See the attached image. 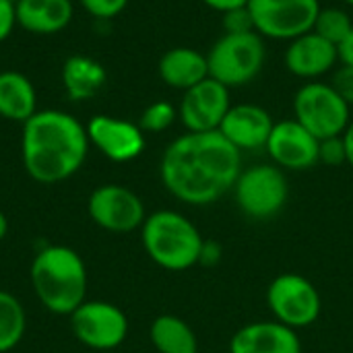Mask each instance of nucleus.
I'll use <instances>...</instances> for the list:
<instances>
[{
    "label": "nucleus",
    "instance_id": "nucleus-21",
    "mask_svg": "<svg viewBox=\"0 0 353 353\" xmlns=\"http://www.w3.org/2000/svg\"><path fill=\"white\" fill-rule=\"evenodd\" d=\"M37 112V93L27 74L19 70L0 72V118L25 124Z\"/></svg>",
    "mask_w": 353,
    "mask_h": 353
},
{
    "label": "nucleus",
    "instance_id": "nucleus-23",
    "mask_svg": "<svg viewBox=\"0 0 353 353\" xmlns=\"http://www.w3.org/2000/svg\"><path fill=\"white\" fill-rule=\"evenodd\" d=\"M27 331V314L17 296L0 290V353L14 350Z\"/></svg>",
    "mask_w": 353,
    "mask_h": 353
},
{
    "label": "nucleus",
    "instance_id": "nucleus-17",
    "mask_svg": "<svg viewBox=\"0 0 353 353\" xmlns=\"http://www.w3.org/2000/svg\"><path fill=\"white\" fill-rule=\"evenodd\" d=\"M230 353H302V341L294 329L277 321H256L234 333Z\"/></svg>",
    "mask_w": 353,
    "mask_h": 353
},
{
    "label": "nucleus",
    "instance_id": "nucleus-1",
    "mask_svg": "<svg viewBox=\"0 0 353 353\" xmlns=\"http://www.w3.org/2000/svg\"><path fill=\"white\" fill-rule=\"evenodd\" d=\"M242 172V153L219 132H184L159 161L165 190L186 205H211L234 188Z\"/></svg>",
    "mask_w": 353,
    "mask_h": 353
},
{
    "label": "nucleus",
    "instance_id": "nucleus-8",
    "mask_svg": "<svg viewBox=\"0 0 353 353\" xmlns=\"http://www.w3.org/2000/svg\"><path fill=\"white\" fill-rule=\"evenodd\" d=\"M267 306L277 323L298 331L319 321L323 300L310 279L298 273H283L269 283Z\"/></svg>",
    "mask_w": 353,
    "mask_h": 353
},
{
    "label": "nucleus",
    "instance_id": "nucleus-28",
    "mask_svg": "<svg viewBox=\"0 0 353 353\" xmlns=\"http://www.w3.org/2000/svg\"><path fill=\"white\" fill-rule=\"evenodd\" d=\"M221 25H223V33H250V31H254V23H252V14H250L248 6L223 12Z\"/></svg>",
    "mask_w": 353,
    "mask_h": 353
},
{
    "label": "nucleus",
    "instance_id": "nucleus-20",
    "mask_svg": "<svg viewBox=\"0 0 353 353\" xmlns=\"http://www.w3.org/2000/svg\"><path fill=\"white\" fill-rule=\"evenodd\" d=\"M108 72L99 60L83 54H74L62 64V87L72 101L93 99L105 85Z\"/></svg>",
    "mask_w": 353,
    "mask_h": 353
},
{
    "label": "nucleus",
    "instance_id": "nucleus-12",
    "mask_svg": "<svg viewBox=\"0 0 353 353\" xmlns=\"http://www.w3.org/2000/svg\"><path fill=\"white\" fill-rule=\"evenodd\" d=\"M230 108V89L209 77L182 93L178 120L186 132H211L219 130Z\"/></svg>",
    "mask_w": 353,
    "mask_h": 353
},
{
    "label": "nucleus",
    "instance_id": "nucleus-10",
    "mask_svg": "<svg viewBox=\"0 0 353 353\" xmlns=\"http://www.w3.org/2000/svg\"><path fill=\"white\" fill-rule=\"evenodd\" d=\"M74 339L95 352L120 347L128 337V316L122 308L105 300H85L70 314Z\"/></svg>",
    "mask_w": 353,
    "mask_h": 353
},
{
    "label": "nucleus",
    "instance_id": "nucleus-35",
    "mask_svg": "<svg viewBox=\"0 0 353 353\" xmlns=\"http://www.w3.org/2000/svg\"><path fill=\"white\" fill-rule=\"evenodd\" d=\"M345 4H350V6H353V0H343Z\"/></svg>",
    "mask_w": 353,
    "mask_h": 353
},
{
    "label": "nucleus",
    "instance_id": "nucleus-19",
    "mask_svg": "<svg viewBox=\"0 0 353 353\" xmlns=\"http://www.w3.org/2000/svg\"><path fill=\"white\" fill-rule=\"evenodd\" d=\"M157 72L168 87L180 89L184 93L190 87L199 85L201 81L209 79L207 54H203L196 48H188V46L170 48L159 58Z\"/></svg>",
    "mask_w": 353,
    "mask_h": 353
},
{
    "label": "nucleus",
    "instance_id": "nucleus-31",
    "mask_svg": "<svg viewBox=\"0 0 353 353\" xmlns=\"http://www.w3.org/2000/svg\"><path fill=\"white\" fill-rule=\"evenodd\" d=\"M205 6H209L211 10L223 14V12H230L234 8H242V6H248V0H201Z\"/></svg>",
    "mask_w": 353,
    "mask_h": 353
},
{
    "label": "nucleus",
    "instance_id": "nucleus-6",
    "mask_svg": "<svg viewBox=\"0 0 353 353\" xmlns=\"http://www.w3.org/2000/svg\"><path fill=\"white\" fill-rule=\"evenodd\" d=\"M294 120L310 130L319 141L341 137L353 114L333 83L308 81L294 95Z\"/></svg>",
    "mask_w": 353,
    "mask_h": 353
},
{
    "label": "nucleus",
    "instance_id": "nucleus-2",
    "mask_svg": "<svg viewBox=\"0 0 353 353\" xmlns=\"http://www.w3.org/2000/svg\"><path fill=\"white\" fill-rule=\"evenodd\" d=\"M89 153L87 126L62 110H37L21 132V161L37 184L72 178Z\"/></svg>",
    "mask_w": 353,
    "mask_h": 353
},
{
    "label": "nucleus",
    "instance_id": "nucleus-5",
    "mask_svg": "<svg viewBox=\"0 0 353 353\" xmlns=\"http://www.w3.org/2000/svg\"><path fill=\"white\" fill-rule=\"evenodd\" d=\"M267 60L265 39L256 33H223L207 52L209 77L228 89L252 83Z\"/></svg>",
    "mask_w": 353,
    "mask_h": 353
},
{
    "label": "nucleus",
    "instance_id": "nucleus-26",
    "mask_svg": "<svg viewBox=\"0 0 353 353\" xmlns=\"http://www.w3.org/2000/svg\"><path fill=\"white\" fill-rule=\"evenodd\" d=\"M319 161L325 163V165H343V163H347V147H345L343 134L321 141Z\"/></svg>",
    "mask_w": 353,
    "mask_h": 353
},
{
    "label": "nucleus",
    "instance_id": "nucleus-33",
    "mask_svg": "<svg viewBox=\"0 0 353 353\" xmlns=\"http://www.w3.org/2000/svg\"><path fill=\"white\" fill-rule=\"evenodd\" d=\"M343 141H345V147H347V163L353 168V118L347 126V130L343 132Z\"/></svg>",
    "mask_w": 353,
    "mask_h": 353
},
{
    "label": "nucleus",
    "instance_id": "nucleus-16",
    "mask_svg": "<svg viewBox=\"0 0 353 353\" xmlns=\"http://www.w3.org/2000/svg\"><path fill=\"white\" fill-rule=\"evenodd\" d=\"M275 126L273 116L256 103H238L232 105L225 114L219 132L242 153L265 149Z\"/></svg>",
    "mask_w": 353,
    "mask_h": 353
},
{
    "label": "nucleus",
    "instance_id": "nucleus-11",
    "mask_svg": "<svg viewBox=\"0 0 353 353\" xmlns=\"http://www.w3.org/2000/svg\"><path fill=\"white\" fill-rule=\"evenodd\" d=\"M89 219L112 234H128L141 230L147 219L141 196L122 184H101L87 199Z\"/></svg>",
    "mask_w": 353,
    "mask_h": 353
},
{
    "label": "nucleus",
    "instance_id": "nucleus-34",
    "mask_svg": "<svg viewBox=\"0 0 353 353\" xmlns=\"http://www.w3.org/2000/svg\"><path fill=\"white\" fill-rule=\"evenodd\" d=\"M6 234H8V219H6V215L0 211V242L6 238Z\"/></svg>",
    "mask_w": 353,
    "mask_h": 353
},
{
    "label": "nucleus",
    "instance_id": "nucleus-3",
    "mask_svg": "<svg viewBox=\"0 0 353 353\" xmlns=\"http://www.w3.org/2000/svg\"><path fill=\"white\" fill-rule=\"evenodd\" d=\"M29 279L35 298L52 314L70 316L87 300V267L70 246H43L31 261Z\"/></svg>",
    "mask_w": 353,
    "mask_h": 353
},
{
    "label": "nucleus",
    "instance_id": "nucleus-4",
    "mask_svg": "<svg viewBox=\"0 0 353 353\" xmlns=\"http://www.w3.org/2000/svg\"><path fill=\"white\" fill-rule=\"evenodd\" d=\"M143 248L165 271H188L201 263L205 238L199 228L178 211L161 209L147 215L141 225Z\"/></svg>",
    "mask_w": 353,
    "mask_h": 353
},
{
    "label": "nucleus",
    "instance_id": "nucleus-14",
    "mask_svg": "<svg viewBox=\"0 0 353 353\" xmlns=\"http://www.w3.org/2000/svg\"><path fill=\"white\" fill-rule=\"evenodd\" d=\"M319 147L321 141L298 120L290 118L275 122L265 149L283 172H302L319 163Z\"/></svg>",
    "mask_w": 353,
    "mask_h": 353
},
{
    "label": "nucleus",
    "instance_id": "nucleus-15",
    "mask_svg": "<svg viewBox=\"0 0 353 353\" xmlns=\"http://www.w3.org/2000/svg\"><path fill=\"white\" fill-rule=\"evenodd\" d=\"M285 68L302 79L308 81H321L327 72L335 70L339 64V48L321 37L314 31H308L292 41H288L285 54H283Z\"/></svg>",
    "mask_w": 353,
    "mask_h": 353
},
{
    "label": "nucleus",
    "instance_id": "nucleus-7",
    "mask_svg": "<svg viewBox=\"0 0 353 353\" xmlns=\"http://www.w3.org/2000/svg\"><path fill=\"white\" fill-rule=\"evenodd\" d=\"M232 190L246 217L271 219L285 207L290 182L285 172L275 163H259L242 170Z\"/></svg>",
    "mask_w": 353,
    "mask_h": 353
},
{
    "label": "nucleus",
    "instance_id": "nucleus-27",
    "mask_svg": "<svg viewBox=\"0 0 353 353\" xmlns=\"http://www.w3.org/2000/svg\"><path fill=\"white\" fill-rule=\"evenodd\" d=\"M79 2L91 17L99 21H110L118 17L128 4V0H79Z\"/></svg>",
    "mask_w": 353,
    "mask_h": 353
},
{
    "label": "nucleus",
    "instance_id": "nucleus-29",
    "mask_svg": "<svg viewBox=\"0 0 353 353\" xmlns=\"http://www.w3.org/2000/svg\"><path fill=\"white\" fill-rule=\"evenodd\" d=\"M331 83L335 85V89L341 93V97L347 101V105L353 110V66L339 64Z\"/></svg>",
    "mask_w": 353,
    "mask_h": 353
},
{
    "label": "nucleus",
    "instance_id": "nucleus-22",
    "mask_svg": "<svg viewBox=\"0 0 353 353\" xmlns=\"http://www.w3.org/2000/svg\"><path fill=\"white\" fill-rule=\"evenodd\" d=\"M149 339L159 353H199L194 331L176 314H159L151 323Z\"/></svg>",
    "mask_w": 353,
    "mask_h": 353
},
{
    "label": "nucleus",
    "instance_id": "nucleus-13",
    "mask_svg": "<svg viewBox=\"0 0 353 353\" xmlns=\"http://www.w3.org/2000/svg\"><path fill=\"white\" fill-rule=\"evenodd\" d=\"M85 126L89 145H93L105 159L114 163L132 161L145 151V132L130 120L99 114L93 116Z\"/></svg>",
    "mask_w": 353,
    "mask_h": 353
},
{
    "label": "nucleus",
    "instance_id": "nucleus-30",
    "mask_svg": "<svg viewBox=\"0 0 353 353\" xmlns=\"http://www.w3.org/2000/svg\"><path fill=\"white\" fill-rule=\"evenodd\" d=\"M14 0H0V43L14 31Z\"/></svg>",
    "mask_w": 353,
    "mask_h": 353
},
{
    "label": "nucleus",
    "instance_id": "nucleus-32",
    "mask_svg": "<svg viewBox=\"0 0 353 353\" xmlns=\"http://www.w3.org/2000/svg\"><path fill=\"white\" fill-rule=\"evenodd\" d=\"M339 64L343 66H353V29L347 35V39L339 46Z\"/></svg>",
    "mask_w": 353,
    "mask_h": 353
},
{
    "label": "nucleus",
    "instance_id": "nucleus-18",
    "mask_svg": "<svg viewBox=\"0 0 353 353\" xmlns=\"http://www.w3.org/2000/svg\"><path fill=\"white\" fill-rule=\"evenodd\" d=\"M74 14L72 0H14L17 25L35 35L64 31Z\"/></svg>",
    "mask_w": 353,
    "mask_h": 353
},
{
    "label": "nucleus",
    "instance_id": "nucleus-25",
    "mask_svg": "<svg viewBox=\"0 0 353 353\" xmlns=\"http://www.w3.org/2000/svg\"><path fill=\"white\" fill-rule=\"evenodd\" d=\"M178 120V108L170 101H153L149 103L143 114H141V120H139V126L143 132H151V134H157V132H163L168 130L174 122Z\"/></svg>",
    "mask_w": 353,
    "mask_h": 353
},
{
    "label": "nucleus",
    "instance_id": "nucleus-9",
    "mask_svg": "<svg viewBox=\"0 0 353 353\" xmlns=\"http://www.w3.org/2000/svg\"><path fill=\"white\" fill-rule=\"evenodd\" d=\"M321 8L319 0H248L254 31L275 41H292L312 31Z\"/></svg>",
    "mask_w": 353,
    "mask_h": 353
},
{
    "label": "nucleus",
    "instance_id": "nucleus-24",
    "mask_svg": "<svg viewBox=\"0 0 353 353\" xmlns=\"http://www.w3.org/2000/svg\"><path fill=\"white\" fill-rule=\"evenodd\" d=\"M352 29L353 19L345 8H339V6H323L312 27L314 33H319L321 37H325L337 48L347 39Z\"/></svg>",
    "mask_w": 353,
    "mask_h": 353
}]
</instances>
